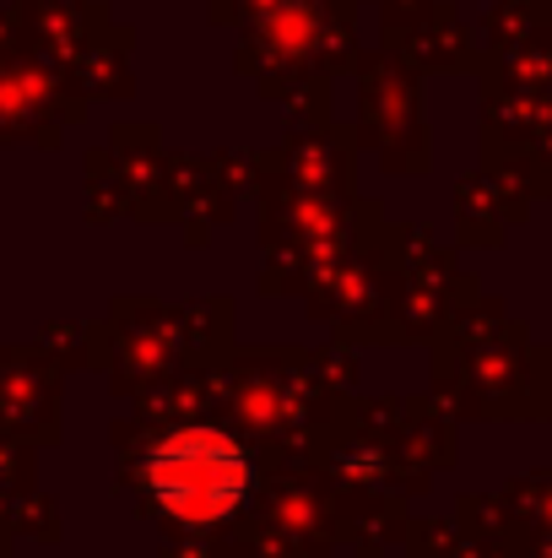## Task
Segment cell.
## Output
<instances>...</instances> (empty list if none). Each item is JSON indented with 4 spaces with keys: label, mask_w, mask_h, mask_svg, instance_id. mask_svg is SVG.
<instances>
[{
    "label": "cell",
    "mask_w": 552,
    "mask_h": 558,
    "mask_svg": "<svg viewBox=\"0 0 552 558\" xmlns=\"http://www.w3.org/2000/svg\"><path fill=\"white\" fill-rule=\"evenodd\" d=\"M249 483H255V472H249L244 445L217 428H180V434L158 439L147 456L152 499L189 526L228 521L249 499Z\"/></svg>",
    "instance_id": "1"
}]
</instances>
